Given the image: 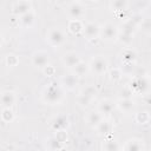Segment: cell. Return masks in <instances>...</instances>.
<instances>
[{
    "instance_id": "1",
    "label": "cell",
    "mask_w": 151,
    "mask_h": 151,
    "mask_svg": "<svg viewBox=\"0 0 151 151\" xmlns=\"http://www.w3.org/2000/svg\"><path fill=\"white\" fill-rule=\"evenodd\" d=\"M61 97H63V91L55 84L46 87V90H45V92L42 94L44 101H46L48 104H55V103H58L61 99Z\"/></svg>"
},
{
    "instance_id": "2",
    "label": "cell",
    "mask_w": 151,
    "mask_h": 151,
    "mask_svg": "<svg viewBox=\"0 0 151 151\" xmlns=\"http://www.w3.org/2000/svg\"><path fill=\"white\" fill-rule=\"evenodd\" d=\"M90 68L93 72L98 73V74L104 73L106 71V68H107V61H106V59L104 57L98 55V57H96V58L92 59V61L90 64Z\"/></svg>"
},
{
    "instance_id": "3",
    "label": "cell",
    "mask_w": 151,
    "mask_h": 151,
    "mask_svg": "<svg viewBox=\"0 0 151 151\" xmlns=\"http://www.w3.org/2000/svg\"><path fill=\"white\" fill-rule=\"evenodd\" d=\"M99 32H101V35H103V38H104L105 40H113V39H116L117 35H118L117 26H116L114 24H112V22L105 24V25L103 26V28H100Z\"/></svg>"
},
{
    "instance_id": "4",
    "label": "cell",
    "mask_w": 151,
    "mask_h": 151,
    "mask_svg": "<svg viewBox=\"0 0 151 151\" xmlns=\"http://www.w3.org/2000/svg\"><path fill=\"white\" fill-rule=\"evenodd\" d=\"M68 14H70L71 18H73V20H78L84 14V6H83V4L79 2V1L71 2L70 6H68Z\"/></svg>"
},
{
    "instance_id": "5",
    "label": "cell",
    "mask_w": 151,
    "mask_h": 151,
    "mask_svg": "<svg viewBox=\"0 0 151 151\" xmlns=\"http://www.w3.org/2000/svg\"><path fill=\"white\" fill-rule=\"evenodd\" d=\"M32 63L34 66L38 67H45L48 65V53L45 51H38L32 57Z\"/></svg>"
},
{
    "instance_id": "6",
    "label": "cell",
    "mask_w": 151,
    "mask_h": 151,
    "mask_svg": "<svg viewBox=\"0 0 151 151\" xmlns=\"http://www.w3.org/2000/svg\"><path fill=\"white\" fill-rule=\"evenodd\" d=\"M96 93H97V90H96L93 86H87V87L83 91V93L80 94V97H79V103H80L81 105H88L90 101L96 97Z\"/></svg>"
},
{
    "instance_id": "7",
    "label": "cell",
    "mask_w": 151,
    "mask_h": 151,
    "mask_svg": "<svg viewBox=\"0 0 151 151\" xmlns=\"http://www.w3.org/2000/svg\"><path fill=\"white\" fill-rule=\"evenodd\" d=\"M48 40L52 45L58 46L64 41V33L59 28H53L48 32Z\"/></svg>"
},
{
    "instance_id": "8",
    "label": "cell",
    "mask_w": 151,
    "mask_h": 151,
    "mask_svg": "<svg viewBox=\"0 0 151 151\" xmlns=\"http://www.w3.org/2000/svg\"><path fill=\"white\" fill-rule=\"evenodd\" d=\"M63 61H64V64L67 67H74L80 61V58H79V55L76 52H68V53H65L64 54Z\"/></svg>"
},
{
    "instance_id": "9",
    "label": "cell",
    "mask_w": 151,
    "mask_h": 151,
    "mask_svg": "<svg viewBox=\"0 0 151 151\" xmlns=\"http://www.w3.org/2000/svg\"><path fill=\"white\" fill-rule=\"evenodd\" d=\"M67 125H68V119H67V117H66L65 114H59V116H57V117L54 118L53 123H52L53 129L57 130V131H63Z\"/></svg>"
},
{
    "instance_id": "10",
    "label": "cell",
    "mask_w": 151,
    "mask_h": 151,
    "mask_svg": "<svg viewBox=\"0 0 151 151\" xmlns=\"http://www.w3.org/2000/svg\"><path fill=\"white\" fill-rule=\"evenodd\" d=\"M14 100H15V96L13 92L11 91H7V92H4L0 97V103L1 105L5 107V109H9L11 105L14 104Z\"/></svg>"
},
{
    "instance_id": "11",
    "label": "cell",
    "mask_w": 151,
    "mask_h": 151,
    "mask_svg": "<svg viewBox=\"0 0 151 151\" xmlns=\"http://www.w3.org/2000/svg\"><path fill=\"white\" fill-rule=\"evenodd\" d=\"M31 8V4L27 1H17L13 4V12L15 14H20L22 15L24 13L28 12Z\"/></svg>"
},
{
    "instance_id": "12",
    "label": "cell",
    "mask_w": 151,
    "mask_h": 151,
    "mask_svg": "<svg viewBox=\"0 0 151 151\" xmlns=\"http://www.w3.org/2000/svg\"><path fill=\"white\" fill-rule=\"evenodd\" d=\"M99 31H100V28H99V26L96 22H87L85 25V27H84V32H85L87 38L97 37L99 34Z\"/></svg>"
},
{
    "instance_id": "13",
    "label": "cell",
    "mask_w": 151,
    "mask_h": 151,
    "mask_svg": "<svg viewBox=\"0 0 151 151\" xmlns=\"http://www.w3.org/2000/svg\"><path fill=\"white\" fill-rule=\"evenodd\" d=\"M61 83L63 85H65L67 88L72 90L76 87V85L78 84V77L74 74V73H70L67 76H65L63 79H61Z\"/></svg>"
},
{
    "instance_id": "14",
    "label": "cell",
    "mask_w": 151,
    "mask_h": 151,
    "mask_svg": "<svg viewBox=\"0 0 151 151\" xmlns=\"http://www.w3.org/2000/svg\"><path fill=\"white\" fill-rule=\"evenodd\" d=\"M112 110H113V104L110 100H103L98 107V112L100 114H109L112 112Z\"/></svg>"
},
{
    "instance_id": "15",
    "label": "cell",
    "mask_w": 151,
    "mask_h": 151,
    "mask_svg": "<svg viewBox=\"0 0 151 151\" xmlns=\"http://www.w3.org/2000/svg\"><path fill=\"white\" fill-rule=\"evenodd\" d=\"M20 21L24 26H31L32 22L34 21V14L32 11H28L26 13H24L21 17H20Z\"/></svg>"
},
{
    "instance_id": "16",
    "label": "cell",
    "mask_w": 151,
    "mask_h": 151,
    "mask_svg": "<svg viewBox=\"0 0 151 151\" xmlns=\"http://www.w3.org/2000/svg\"><path fill=\"white\" fill-rule=\"evenodd\" d=\"M101 120H103V116H101L98 111L91 112V113L88 114V118H87V122H88L91 125H93V126H97Z\"/></svg>"
},
{
    "instance_id": "17",
    "label": "cell",
    "mask_w": 151,
    "mask_h": 151,
    "mask_svg": "<svg viewBox=\"0 0 151 151\" xmlns=\"http://www.w3.org/2000/svg\"><path fill=\"white\" fill-rule=\"evenodd\" d=\"M74 74L77 76V77H80V76H83V74H85V72L87 71V68H88V65L86 64V63H83V61H79L74 67Z\"/></svg>"
},
{
    "instance_id": "18",
    "label": "cell",
    "mask_w": 151,
    "mask_h": 151,
    "mask_svg": "<svg viewBox=\"0 0 151 151\" xmlns=\"http://www.w3.org/2000/svg\"><path fill=\"white\" fill-rule=\"evenodd\" d=\"M97 130L100 134H106L110 132L111 130V124L107 122V120H101L98 125H97Z\"/></svg>"
},
{
    "instance_id": "19",
    "label": "cell",
    "mask_w": 151,
    "mask_h": 151,
    "mask_svg": "<svg viewBox=\"0 0 151 151\" xmlns=\"http://www.w3.org/2000/svg\"><path fill=\"white\" fill-rule=\"evenodd\" d=\"M118 106H119V109L123 110V111H130V110L133 107V100H132L131 98H129V99H122V100L119 101Z\"/></svg>"
},
{
    "instance_id": "20",
    "label": "cell",
    "mask_w": 151,
    "mask_h": 151,
    "mask_svg": "<svg viewBox=\"0 0 151 151\" xmlns=\"http://www.w3.org/2000/svg\"><path fill=\"white\" fill-rule=\"evenodd\" d=\"M133 85H134V87H138L139 90L145 91V90L147 88V86H149V81H147V79H146L144 76H142V78H138V79L133 83Z\"/></svg>"
},
{
    "instance_id": "21",
    "label": "cell",
    "mask_w": 151,
    "mask_h": 151,
    "mask_svg": "<svg viewBox=\"0 0 151 151\" xmlns=\"http://www.w3.org/2000/svg\"><path fill=\"white\" fill-rule=\"evenodd\" d=\"M104 149H105V151H118L119 144L113 139L106 140V143L104 144Z\"/></svg>"
},
{
    "instance_id": "22",
    "label": "cell",
    "mask_w": 151,
    "mask_h": 151,
    "mask_svg": "<svg viewBox=\"0 0 151 151\" xmlns=\"http://www.w3.org/2000/svg\"><path fill=\"white\" fill-rule=\"evenodd\" d=\"M61 147V143L55 138V137H52L48 139V149L51 151H57Z\"/></svg>"
},
{
    "instance_id": "23",
    "label": "cell",
    "mask_w": 151,
    "mask_h": 151,
    "mask_svg": "<svg viewBox=\"0 0 151 151\" xmlns=\"http://www.w3.org/2000/svg\"><path fill=\"white\" fill-rule=\"evenodd\" d=\"M68 28L71 29V32H73V33H78L83 27H81V24H80L79 20H73V19H72V20L70 21Z\"/></svg>"
},
{
    "instance_id": "24",
    "label": "cell",
    "mask_w": 151,
    "mask_h": 151,
    "mask_svg": "<svg viewBox=\"0 0 151 151\" xmlns=\"http://www.w3.org/2000/svg\"><path fill=\"white\" fill-rule=\"evenodd\" d=\"M126 5H127V2L125 0H116V1L111 2V6L114 9H124L126 7Z\"/></svg>"
},
{
    "instance_id": "25",
    "label": "cell",
    "mask_w": 151,
    "mask_h": 151,
    "mask_svg": "<svg viewBox=\"0 0 151 151\" xmlns=\"http://www.w3.org/2000/svg\"><path fill=\"white\" fill-rule=\"evenodd\" d=\"M126 151H140V145H139V143H137L136 140L129 142V144H127V146H126Z\"/></svg>"
},
{
    "instance_id": "26",
    "label": "cell",
    "mask_w": 151,
    "mask_h": 151,
    "mask_svg": "<svg viewBox=\"0 0 151 151\" xmlns=\"http://www.w3.org/2000/svg\"><path fill=\"white\" fill-rule=\"evenodd\" d=\"M1 116H2V119L5 122H9V120L13 119V113H12V111L9 109H4Z\"/></svg>"
},
{
    "instance_id": "27",
    "label": "cell",
    "mask_w": 151,
    "mask_h": 151,
    "mask_svg": "<svg viewBox=\"0 0 151 151\" xmlns=\"http://www.w3.org/2000/svg\"><path fill=\"white\" fill-rule=\"evenodd\" d=\"M134 57H136V53L133 51H131V50H129V51H126L124 53V60H125V63H132V60L134 59Z\"/></svg>"
},
{
    "instance_id": "28",
    "label": "cell",
    "mask_w": 151,
    "mask_h": 151,
    "mask_svg": "<svg viewBox=\"0 0 151 151\" xmlns=\"http://www.w3.org/2000/svg\"><path fill=\"white\" fill-rule=\"evenodd\" d=\"M137 120L139 123H146L149 120V113L147 112H139L137 114Z\"/></svg>"
},
{
    "instance_id": "29",
    "label": "cell",
    "mask_w": 151,
    "mask_h": 151,
    "mask_svg": "<svg viewBox=\"0 0 151 151\" xmlns=\"http://www.w3.org/2000/svg\"><path fill=\"white\" fill-rule=\"evenodd\" d=\"M54 137H55V138H57L61 144H63V143L65 142V139L67 138V136H66V133H65L64 131H58V132H57V134H55Z\"/></svg>"
},
{
    "instance_id": "30",
    "label": "cell",
    "mask_w": 151,
    "mask_h": 151,
    "mask_svg": "<svg viewBox=\"0 0 151 151\" xmlns=\"http://www.w3.org/2000/svg\"><path fill=\"white\" fill-rule=\"evenodd\" d=\"M6 61H7V64H8L9 66H14V65L18 63V59H17L15 55H8Z\"/></svg>"
},
{
    "instance_id": "31",
    "label": "cell",
    "mask_w": 151,
    "mask_h": 151,
    "mask_svg": "<svg viewBox=\"0 0 151 151\" xmlns=\"http://www.w3.org/2000/svg\"><path fill=\"white\" fill-rule=\"evenodd\" d=\"M44 72H45L47 76H52V74L54 73V68H53L51 65H46V66L44 67Z\"/></svg>"
},
{
    "instance_id": "32",
    "label": "cell",
    "mask_w": 151,
    "mask_h": 151,
    "mask_svg": "<svg viewBox=\"0 0 151 151\" xmlns=\"http://www.w3.org/2000/svg\"><path fill=\"white\" fill-rule=\"evenodd\" d=\"M0 41H1V35H0Z\"/></svg>"
}]
</instances>
